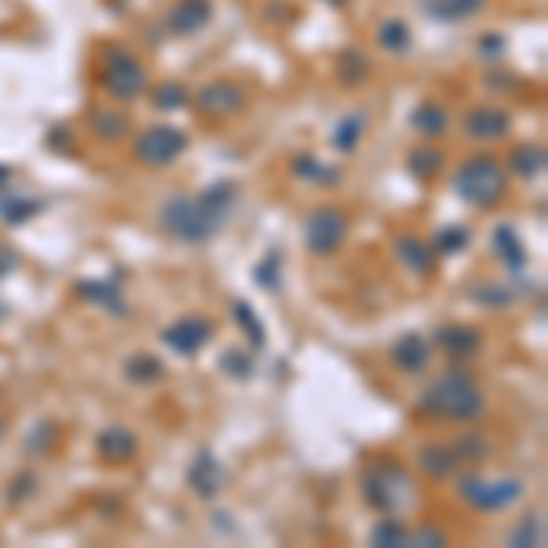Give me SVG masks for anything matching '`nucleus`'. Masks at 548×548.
<instances>
[{
  "instance_id": "nucleus-45",
  "label": "nucleus",
  "mask_w": 548,
  "mask_h": 548,
  "mask_svg": "<svg viewBox=\"0 0 548 548\" xmlns=\"http://www.w3.org/2000/svg\"><path fill=\"white\" fill-rule=\"evenodd\" d=\"M8 318V308H4V303H0V322H4Z\"/></svg>"
},
{
  "instance_id": "nucleus-37",
  "label": "nucleus",
  "mask_w": 548,
  "mask_h": 548,
  "mask_svg": "<svg viewBox=\"0 0 548 548\" xmlns=\"http://www.w3.org/2000/svg\"><path fill=\"white\" fill-rule=\"evenodd\" d=\"M154 103L161 110H179L183 103H187V91H183L179 84H161V88H154Z\"/></svg>"
},
{
  "instance_id": "nucleus-15",
  "label": "nucleus",
  "mask_w": 548,
  "mask_h": 548,
  "mask_svg": "<svg viewBox=\"0 0 548 548\" xmlns=\"http://www.w3.org/2000/svg\"><path fill=\"white\" fill-rule=\"evenodd\" d=\"M395 256H399L413 274H432L435 270V260H439V253L428 246V241H420V238H413V234H403L399 241H395Z\"/></svg>"
},
{
  "instance_id": "nucleus-23",
  "label": "nucleus",
  "mask_w": 548,
  "mask_h": 548,
  "mask_svg": "<svg viewBox=\"0 0 548 548\" xmlns=\"http://www.w3.org/2000/svg\"><path fill=\"white\" fill-rule=\"evenodd\" d=\"M505 168H512L515 176H527V179L541 176V172H544V146H541V143H537V146H534V143H523V146H515Z\"/></svg>"
},
{
  "instance_id": "nucleus-35",
  "label": "nucleus",
  "mask_w": 548,
  "mask_h": 548,
  "mask_svg": "<svg viewBox=\"0 0 548 548\" xmlns=\"http://www.w3.org/2000/svg\"><path fill=\"white\" fill-rule=\"evenodd\" d=\"M91 125L99 129L103 139H121V136H125V129H129V121L121 114H96V117H91Z\"/></svg>"
},
{
  "instance_id": "nucleus-28",
  "label": "nucleus",
  "mask_w": 548,
  "mask_h": 548,
  "mask_svg": "<svg viewBox=\"0 0 548 548\" xmlns=\"http://www.w3.org/2000/svg\"><path fill=\"white\" fill-rule=\"evenodd\" d=\"M442 165H446V158L439 154L435 146H420V150H413V154H410V172L420 176V179H435L442 172Z\"/></svg>"
},
{
  "instance_id": "nucleus-12",
  "label": "nucleus",
  "mask_w": 548,
  "mask_h": 548,
  "mask_svg": "<svg viewBox=\"0 0 548 548\" xmlns=\"http://www.w3.org/2000/svg\"><path fill=\"white\" fill-rule=\"evenodd\" d=\"M187 482H191V490L198 497H216L223 490V465L208 450H201L191 461V468H187Z\"/></svg>"
},
{
  "instance_id": "nucleus-17",
  "label": "nucleus",
  "mask_w": 548,
  "mask_h": 548,
  "mask_svg": "<svg viewBox=\"0 0 548 548\" xmlns=\"http://www.w3.org/2000/svg\"><path fill=\"white\" fill-rule=\"evenodd\" d=\"M482 344V333L472 329V325H446L439 329V348L450 355V358H472Z\"/></svg>"
},
{
  "instance_id": "nucleus-39",
  "label": "nucleus",
  "mask_w": 548,
  "mask_h": 548,
  "mask_svg": "<svg viewBox=\"0 0 548 548\" xmlns=\"http://www.w3.org/2000/svg\"><path fill=\"white\" fill-rule=\"evenodd\" d=\"M501 51H505V37H501V34H490V37L479 41V55H482V59H494V55H501Z\"/></svg>"
},
{
  "instance_id": "nucleus-32",
  "label": "nucleus",
  "mask_w": 548,
  "mask_h": 548,
  "mask_svg": "<svg viewBox=\"0 0 548 548\" xmlns=\"http://www.w3.org/2000/svg\"><path fill=\"white\" fill-rule=\"evenodd\" d=\"M41 208V201H34V198H8V201H0V216H4L8 223H26L34 212Z\"/></svg>"
},
{
  "instance_id": "nucleus-30",
  "label": "nucleus",
  "mask_w": 548,
  "mask_h": 548,
  "mask_svg": "<svg viewBox=\"0 0 548 548\" xmlns=\"http://www.w3.org/2000/svg\"><path fill=\"white\" fill-rule=\"evenodd\" d=\"M377 41H380V48H384V51H395V55H403V51L410 48V26H406L403 19H388V22L380 26Z\"/></svg>"
},
{
  "instance_id": "nucleus-42",
  "label": "nucleus",
  "mask_w": 548,
  "mask_h": 548,
  "mask_svg": "<svg viewBox=\"0 0 548 548\" xmlns=\"http://www.w3.org/2000/svg\"><path fill=\"white\" fill-rule=\"evenodd\" d=\"M15 486H19V490L12 494V501H22L29 490H34V475H19V482H15Z\"/></svg>"
},
{
  "instance_id": "nucleus-10",
  "label": "nucleus",
  "mask_w": 548,
  "mask_h": 548,
  "mask_svg": "<svg viewBox=\"0 0 548 548\" xmlns=\"http://www.w3.org/2000/svg\"><path fill=\"white\" fill-rule=\"evenodd\" d=\"M241 106H246V96H241V88L231 81H212L198 91V110L208 117H231Z\"/></svg>"
},
{
  "instance_id": "nucleus-27",
  "label": "nucleus",
  "mask_w": 548,
  "mask_h": 548,
  "mask_svg": "<svg viewBox=\"0 0 548 548\" xmlns=\"http://www.w3.org/2000/svg\"><path fill=\"white\" fill-rule=\"evenodd\" d=\"M161 370L165 365L154 355H136V358L125 362V377L132 384H154V380H161Z\"/></svg>"
},
{
  "instance_id": "nucleus-21",
  "label": "nucleus",
  "mask_w": 548,
  "mask_h": 548,
  "mask_svg": "<svg viewBox=\"0 0 548 548\" xmlns=\"http://www.w3.org/2000/svg\"><path fill=\"white\" fill-rule=\"evenodd\" d=\"M410 125L417 129V136L424 139H439L446 129H450V117L439 103H420L413 114H410Z\"/></svg>"
},
{
  "instance_id": "nucleus-33",
  "label": "nucleus",
  "mask_w": 548,
  "mask_h": 548,
  "mask_svg": "<svg viewBox=\"0 0 548 548\" xmlns=\"http://www.w3.org/2000/svg\"><path fill=\"white\" fill-rule=\"evenodd\" d=\"M465 246H468V231H465V227H446L432 249H435L439 256H453V253H461Z\"/></svg>"
},
{
  "instance_id": "nucleus-19",
  "label": "nucleus",
  "mask_w": 548,
  "mask_h": 548,
  "mask_svg": "<svg viewBox=\"0 0 548 548\" xmlns=\"http://www.w3.org/2000/svg\"><path fill=\"white\" fill-rule=\"evenodd\" d=\"M494 249H497V256L505 260L508 270H523L527 267V246L520 241V234H515V227L501 223L494 231Z\"/></svg>"
},
{
  "instance_id": "nucleus-20",
  "label": "nucleus",
  "mask_w": 548,
  "mask_h": 548,
  "mask_svg": "<svg viewBox=\"0 0 548 548\" xmlns=\"http://www.w3.org/2000/svg\"><path fill=\"white\" fill-rule=\"evenodd\" d=\"M424 8L439 22H465L486 8V0H424Z\"/></svg>"
},
{
  "instance_id": "nucleus-26",
  "label": "nucleus",
  "mask_w": 548,
  "mask_h": 548,
  "mask_svg": "<svg viewBox=\"0 0 548 548\" xmlns=\"http://www.w3.org/2000/svg\"><path fill=\"white\" fill-rule=\"evenodd\" d=\"M362 132H365V117L362 114H348L337 129H333V146L344 150V154H351V150L362 143Z\"/></svg>"
},
{
  "instance_id": "nucleus-6",
  "label": "nucleus",
  "mask_w": 548,
  "mask_h": 548,
  "mask_svg": "<svg viewBox=\"0 0 548 548\" xmlns=\"http://www.w3.org/2000/svg\"><path fill=\"white\" fill-rule=\"evenodd\" d=\"M344 238H348V216L341 208H315L308 223H303V246H308V253L315 256H329V253H337L344 246Z\"/></svg>"
},
{
  "instance_id": "nucleus-16",
  "label": "nucleus",
  "mask_w": 548,
  "mask_h": 548,
  "mask_svg": "<svg viewBox=\"0 0 548 548\" xmlns=\"http://www.w3.org/2000/svg\"><path fill=\"white\" fill-rule=\"evenodd\" d=\"M77 293L91 303H99V308H110V315H125L129 308L121 303V282L117 278H81L77 282Z\"/></svg>"
},
{
  "instance_id": "nucleus-36",
  "label": "nucleus",
  "mask_w": 548,
  "mask_h": 548,
  "mask_svg": "<svg viewBox=\"0 0 548 548\" xmlns=\"http://www.w3.org/2000/svg\"><path fill=\"white\" fill-rule=\"evenodd\" d=\"M220 365H223V370H227L231 377H241V380H249V377H253V358H249V355H241L238 348H234V351H223Z\"/></svg>"
},
{
  "instance_id": "nucleus-14",
  "label": "nucleus",
  "mask_w": 548,
  "mask_h": 548,
  "mask_svg": "<svg viewBox=\"0 0 548 548\" xmlns=\"http://www.w3.org/2000/svg\"><path fill=\"white\" fill-rule=\"evenodd\" d=\"M208 19H212L208 0H179V4L172 8V15H168V29L179 34V37H191V34H198V29L208 26Z\"/></svg>"
},
{
  "instance_id": "nucleus-3",
  "label": "nucleus",
  "mask_w": 548,
  "mask_h": 548,
  "mask_svg": "<svg viewBox=\"0 0 548 548\" xmlns=\"http://www.w3.org/2000/svg\"><path fill=\"white\" fill-rule=\"evenodd\" d=\"M453 191L461 201L475 205V208H494L505 201V191H508V168L505 161L497 158H472L457 168L453 176Z\"/></svg>"
},
{
  "instance_id": "nucleus-38",
  "label": "nucleus",
  "mask_w": 548,
  "mask_h": 548,
  "mask_svg": "<svg viewBox=\"0 0 548 548\" xmlns=\"http://www.w3.org/2000/svg\"><path fill=\"white\" fill-rule=\"evenodd\" d=\"M475 300L479 303H486V308H501V303H508L512 300V289L505 286H482V289H475Z\"/></svg>"
},
{
  "instance_id": "nucleus-7",
  "label": "nucleus",
  "mask_w": 548,
  "mask_h": 548,
  "mask_svg": "<svg viewBox=\"0 0 548 548\" xmlns=\"http://www.w3.org/2000/svg\"><path fill=\"white\" fill-rule=\"evenodd\" d=\"M103 88L110 91L114 99H136L139 91L146 88V70L136 55L129 51H110L103 63Z\"/></svg>"
},
{
  "instance_id": "nucleus-9",
  "label": "nucleus",
  "mask_w": 548,
  "mask_h": 548,
  "mask_svg": "<svg viewBox=\"0 0 548 548\" xmlns=\"http://www.w3.org/2000/svg\"><path fill=\"white\" fill-rule=\"evenodd\" d=\"M212 333H216V325H212L208 318H201V315H183L179 322H172V325L161 333V341H165L176 355H198V351L212 341Z\"/></svg>"
},
{
  "instance_id": "nucleus-24",
  "label": "nucleus",
  "mask_w": 548,
  "mask_h": 548,
  "mask_svg": "<svg viewBox=\"0 0 548 548\" xmlns=\"http://www.w3.org/2000/svg\"><path fill=\"white\" fill-rule=\"evenodd\" d=\"M370 541L380 544V548H406L410 544V527L399 523V515H384V520L373 527Z\"/></svg>"
},
{
  "instance_id": "nucleus-40",
  "label": "nucleus",
  "mask_w": 548,
  "mask_h": 548,
  "mask_svg": "<svg viewBox=\"0 0 548 548\" xmlns=\"http://www.w3.org/2000/svg\"><path fill=\"white\" fill-rule=\"evenodd\" d=\"M410 544H446V534H439V530H410Z\"/></svg>"
},
{
  "instance_id": "nucleus-29",
  "label": "nucleus",
  "mask_w": 548,
  "mask_h": 548,
  "mask_svg": "<svg viewBox=\"0 0 548 548\" xmlns=\"http://www.w3.org/2000/svg\"><path fill=\"white\" fill-rule=\"evenodd\" d=\"M293 172H296L300 179H311V183H337V179H341L337 168L325 165V161H318V158H311V154L296 158V161H293Z\"/></svg>"
},
{
  "instance_id": "nucleus-1",
  "label": "nucleus",
  "mask_w": 548,
  "mask_h": 548,
  "mask_svg": "<svg viewBox=\"0 0 548 548\" xmlns=\"http://www.w3.org/2000/svg\"><path fill=\"white\" fill-rule=\"evenodd\" d=\"M234 205V183H212L208 191H201L198 198L191 194H176L165 201L161 208V223L168 234H176L179 241H191V246H201L212 234L220 231L223 216Z\"/></svg>"
},
{
  "instance_id": "nucleus-44",
  "label": "nucleus",
  "mask_w": 548,
  "mask_h": 548,
  "mask_svg": "<svg viewBox=\"0 0 548 548\" xmlns=\"http://www.w3.org/2000/svg\"><path fill=\"white\" fill-rule=\"evenodd\" d=\"M8 176H12V168H8V165H0V183H4Z\"/></svg>"
},
{
  "instance_id": "nucleus-5",
  "label": "nucleus",
  "mask_w": 548,
  "mask_h": 548,
  "mask_svg": "<svg viewBox=\"0 0 548 548\" xmlns=\"http://www.w3.org/2000/svg\"><path fill=\"white\" fill-rule=\"evenodd\" d=\"M461 497L479 508V512H501L512 508L515 501L523 497V482L520 479H482V475H465L461 479Z\"/></svg>"
},
{
  "instance_id": "nucleus-2",
  "label": "nucleus",
  "mask_w": 548,
  "mask_h": 548,
  "mask_svg": "<svg viewBox=\"0 0 548 548\" xmlns=\"http://www.w3.org/2000/svg\"><path fill=\"white\" fill-rule=\"evenodd\" d=\"M486 410L482 391L468 373H442L435 377L420 395V413L439 417V420H475Z\"/></svg>"
},
{
  "instance_id": "nucleus-18",
  "label": "nucleus",
  "mask_w": 548,
  "mask_h": 548,
  "mask_svg": "<svg viewBox=\"0 0 548 548\" xmlns=\"http://www.w3.org/2000/svg\"><path fill=\"white\" fill-rule=\"evenodd\" d=\"M96 450L106 457V461H129V457L136 453V435L129 428H121V424H110V428L99 432Z\"/></svg>"
},
{
  "instance_id": "nucleus-11",
  "label": "nucleus",
  "mask_w": 548,
  "mask_h": 548,
  "mask_svg": "<svg viewBox=\"0 0 548 548\" xmlns=\"http://www.w3.org/2000/svg\"><path fill=\"white\" fill-rule=\"evenodd\" d=\"M512 129V121L505 110L497 106H475L468 117H465V136L468 139H482V143H490V139H505Z\"/></svg>"
},
{
  "instance_id": "nucleus-41",
  "label": "nucleus",
  "mask_w": 548,
  "mask_h": 548,
  "mask_svg": "<svg viewBox=\"0 0 548 548\" xmlns=\"http://www.w3.org/2000/svg\"><path fill=\"white\" fill-rule=\"evenodd\" d=\"M15 267H19L15 249H0V274H8V270H15Z\"/></svg>"
},
{
  "instance_id": "nucleus-25",
  "label": "nucleus",
  "mask_w": 548,
  "mask_h": 548,
  "mask_svg": "<svg viewBox=\"0 0 548 548\" xmlns=\"http://www.w3.org/2000/svg\"><path fill=\"white\" fill-rule=\"evenodd\" d=\"M508 544L512 548H530V544L537 548V544H544V520H541V512L523 515V523L508 534Z\"/></svg>"
},
{
  "instance_id": "nucleus-13",
  "label": "nucleus",
  "mask_w": 548,
  "mask_h": 548,
  "mask_svg": "<svg viewBox=\"0 0 548 548\" xmlns=\"http://www.w3.org/2000/svg\"><path fill=\"white\" fill-rule=\"evenodd\" d=\"M432 358V344L420 337V333H406V337H399L391 344V362L399 365L403 373H420L424 365H428Z\"/></svg>"
},
{
  "instance_id": "nucleus-4",
  "label": "nucleus",
  "mask_w": 548,
  "mask_h": 548,
  "mask_svg": "<svg viewBox=\"0 0 548 548\" xmlns=\"http://www.w3.org/2000/svg\"><path fill=\"white\" fill-rule=\"evenodd\" d=\"M362 494L377 512L384 515H403L406 508L417 505V486L410 479V472L395 461H380L362 475Z\"/></svg>"
},
{
  "instance_id": "nucleus-31",
  "label": "nucleus",
  "mask_w": 548,
  "mask_h": 548,
  "mask_svg": "<svg viewBox=\"0 0 548 548\" xmlns=\"http://www.w3.org/2000/svg\"><path fill=\"white\" fill-rule=\"evenodd\" d=\"M234 318H238L241 329L249 333V344H253V348H263V322L256 318V311L249 308L246 300H238V303H234Z\"/></svg>"
},
{
  "instance_id": "nucleus-43",
  "label": "nucleus",
  "mask_w": 548,
  "mask_h": 548,
  "mask_svg": "<svg viewBox=\"0 0 548 548\" xmlns=\"http://www.w3.org/2000/svg\"><path fill=\"white\" fill-rule=\"evenodd\" d=\"M325 4H333V8H344V4H351V0H325Z\"/></svg>"
},
{
  "instance_id": "nucleus-22",
  "label": "nucleus",
  "mask_w": 548,
  "mask_h": 548,
  "mask_svg": "<svg viewBox=\"0 0 548 548\" xmlns=\"http://www.w3.org/2000/svg\"><path fill=\"white\" fill-rule=\"evenodd\" d=\"M417 465L432 479H450L453 468H457V453H453V446H420L417 450Z\"/></svg>"
},
{
  "instance_id": "nucleus-8",
  "label": "nucleus",
  "mask_w": 548,
  "mask_h": 548,
  "mask_svg": "<svg viewBox=\"0 0 548 548\" xmlns=\"http://www.w3.org/2000/svg\"><path fill=\"white\" fill-rule=\"evenodd\" d=\"M183 150H187V136L179 129H168V125H158V129H146L139 139H136V158L143 165H172Z\"/></svg>"
},
{
  "instance_id": "nucleus-34",
  "label": "nucleus",
  "mask_w": 548,
  "mask_h": 548,
  "mask_svg": "<svg viewBox=\"0 0 548 548\" xmlns=\"http://www.w3.org/2000/svg\"><path fill=\"white\" fill-rule=\"evenodd\" d=\"M278 267H282V256H278V253H270V256L256 267V282H260V289H270V293H278V289H282V282H278Z\"/></svg>"
}]
</instances>
